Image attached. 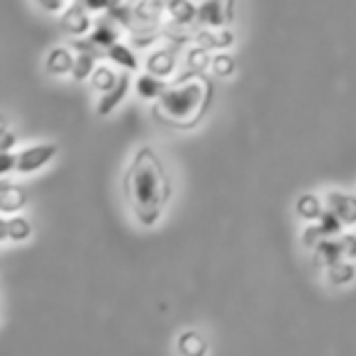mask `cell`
I'll list each match as a JSON object with an SVG mask.
<instances>
[{
    "label": "cell",
    "instance_id": "8",
    "mask_svg": "<svg viewBox=\"0 0 356 356\" xmlns=\"http://www.w3.org/2000/svg\"><path fill=\"white\" fill-rule=\"evenodd\" d=\"M129 88H132V79H129V74H120V81L118 86H115L110 93L100 95L98 103H95V115H100V118H108L110 113H115V108H120L122 105V100L127 98Z\"/></svg>",
    "mask_w": 356,
    "mask_h": 356
},
{
    "label": "cell",
    "instance_id": "13",
    "mask_svg": "<svg viewBox=\"0 0 356 356\" xmlns=\"http://www.w3.org/2000/svg\"><path fill=\"white\" fill-rule=\"evenodd\" d=\"M178 356H208L210 354V341L200 334L198 330H186L178 334L176 339Z\"/></svg>",
    "mask_w": 356,
    "mask_h": 356
},
{
    "label": "cell",
    "instance_id": "3",
    "mask_svg": "<svg viewBox=\"0 0 356 356\" xmlns=\"http://www.w3.org/2000/svg\"><path fill=\"white\" fill-rule=\"evenodd\" d=\"M59 147L54 142H44V144H32L25 147L17 154V173H35L42 171L47 163H51V159L56 156Z\"/></svg>",
    "mask_w": 356,
    "mask_h": 356
},
{
    "label": "cell",
    "instance_id": "1",
    "mask_svg": "<svg viewBox=\"0 0 356 356\" xmlns=\"http://www.w3.org/2000/svg\"><path fill=\"white\" fill-rule=\"evenodd\" d=\"M124 198L142 227H154L173 193L171 178L154 147H139L124 173Z\"/></svg>",
    "mask_w": 356,
    "mask_h": 356
},
{
    "label": "cell",
    "instance_id": "6",
    "mask_svg": "<svg viewBox=\"0 0 356 356\" xmlns=\"http://www.w3.org/2000/svg\"><path fill=\"white\" fill-rule=\"evenodd\" d=\"M327 210L337 215L346 227H356V195L344 193V191H330L325 195Z\"/></svg>",
    "mask_w": 356,
    "mask_h": 356
},
{
    "label": "cell",
    "instance_id": "19",
    "mask_svg": "<svg viewBox=\"0 0 356 356\" xmlns=\"http://www.w3.org/2000/svg\"><path fill=\"white\" fill-rule=\"evenodd\" d=\"M325 278H327V283H330V286H334V288L349 286V283H354V278H356L354 261H339V264H334V266H330L325 271Z\"/></svg>",
    "mask_w": 356,
    "mask_h": 356
},
{
    "label": "cell",
    "instance_id": "33",
    "mask_svg": "<svg viewBox=\"0 0 356 356\" xmlns=\"http://www.w3.org/2000/svg\"><path fill=\"white\" fill-rule=\"evenodd\" d=\"M79 3H83V0H79Z\"/></svg>",
    "mask_w": 356,
    "mask_h": 356
},
{
    "label": "cell",
    "instance_id": "18",
    "mask_svg": "<svg viewBox=\"0 0 356 356\" xmlns=\"http://www.w3.org/2000/svg\"><path fill=\"white\" fill-rule=\"evenodd\" d=\"M168 15L176 25H191L198 20V8L193 0H168Z\"/></svg>",
    "mask_w": 356,
    "mask_h": 356
},
{
    "label": "cell",
    "instance_id": "5",
    "mask_svg": "<svg viewBox=\"0 0 356 356\" xmlns=\"http://www.w3.org/2000/svg\"><path fill=\"white\" fill-rule=\"evenodd\" d=\"M61 30L66 35H71L74 40L83 35H90L93 32V20H90V10L83 6V3H74L69 6L64 13H61Z\"/></svg>",
    "mask_w": 356,
    "mask_h": 356
},
{
    "label": "cell",
    "instance_id": "16",
    "mask_svg": "<svg viewBox=\"0 0 356 356\" xmlns=\"http://www.w3.org/2000/svg\"><path fill=\"white\" fill-rule=\"evenodd\" d=\"M293 208H296L298 218L305 220L307 225H312V222H320V218L325 215L327 205L322 203L315 193H300L296 198V205H293Z\"/></svg>",
    "mask_w": 356,
    "mask_h": 356
},
{
    "label": "cell",
    "instance_id": "14",
    "mask_svg": "<svg viewBox=\"0 0 356 356\" xmlns=\"http://www.w3.org/2000/svg\"><path fill=\"white\" fill-rule=\"evenodd\" d=\"M74 66H76V56L69 47H54V49L47 54V61H44L47 74H51V76L74 74Z\"/></svg>",
    "mask_w": 356,
    "mask_h": 356
},
{
    "label": "cell",
    "instance_id": "20",
    "mask_svg": "<svg viewBox=\"0 0 356 356\" xmlns=\"http://www.w3.org/2000/svg\"><path fill=\"white\" fill-rule=\"evenodd\" d=\"M108 59L113 61L115 66H120V69H124V71H137L139 69V59H137V54H134L132 49H129L127 44H115V47H110L108 49Z\"/></svg>",
    "mask_w": 356,
    "mask_h": 356
},
{
    "label": "cell",
    "instance_id": "26",
    "mask_svg": "<svg viewBox=\"0 0 356 356\" xmlns=\"http://www.w3.org/2000/svg\"><path fill=\"white\" fill-rule=\"evenodd\" d=\"M320 242H325V234H322L320 225L317 222L305 225V229H302V247L310 249V252H315V249L320 247Z\"/></svg>",
    "mask_w": 356,
    "mask_h": 356
},
{
    "label": "cell",
    "instance_id": "30",
    "mask_svg": "<svg viewBox=\"0 0 356 356\" xmlns=\"http://www.w3.org/2000/svg\"><path fill=\"white\" fill-rule=\"evenodd\" d=\"M15 142H17V134L13 132V129H8V122H3V137H0V149H3V152H13Z\"/></svg>",
    "mask_w": 356,
    "mask_h": 356
},
{
    "label": "cell",
    "instance_id": "9",
    "mask_svg": "<svg viewBox=\"0 0 356 356\" xmlns=\"http://www.w3.org/2000/svg\"><path fill=\"white\" fill-rule=\"evenodd\" d=\"M176 51L168 49V47H161V49H154L152 54L147 56V61H144V66H147V74L156 76V79H163L166 81L168 76L176 71Z\"/></svg>",
    "mask_w": 356,
    "mask_h": 356
},
{
    "label": "cell",
    "instance_id": "11",
    "mask_svg": "<svg viewBox=\"0 0 356 356\" xmlns=\"http://www.w3.org/2000/svg\"><path fill=\"white\" fill-rule=\"evenodd\" d=\"M339 261H346L344 252H341L339 237L325 239V242H320V247L312 252V268H317V271H327V268L334 266V264H339Z\"/></svg>",
    "mask_w": 356,
    "mask_h": 356
},
{
    "label": "cell",
    "instance_id": "29",
    "mask_svg": "<svg viewBox=\"0 0 356 356\" xmlns=\"http://www.w3.org/2000/svg\"><path fill=\"white\" fill-rule=\"evenodd\" d=\"M35 3L44 13H51V15H56V13H64L66 10V0H35Z\"/></svg>",
    "mask_w": 356,
    "mask_h": 356
},
{
    "label": "cell",
    "instance_id": "21",
    "mask_svg": "<svg viewBox=\"0 0 356 356\" xmlns=\"http://www.w3.org/2000/svg\"><path fill=\"white\" fill-rule=\"evenodd\" d=\"M118 81H120V74H115V69H110V66H98L95 74L90 76V86H93V90H98L100 95L110 93V90L118 86Z\"/></svg>",
    "mask_w": 356,
    "mask_h": 356
},
{
    "label": "cell",
    "instance_id": "31",
    "mask_svg": "<svg viewBox=\"0 0 356 356\" xmlns=\"http://www.w3.org/2000/svg\"><path fill=\"white\" fill-rule=\"evenodd\" d=\"M118 0H83V6L88 8L90 13H105L115 6Z\"/></svg>",
    "mask_w": 356,
    "mask_h": 356
},
{
    "label": "cell",
    "instance_id": "2",
    "mask_svg": "<svg viewBox=\"0 0 356 356\" xmlns=\"http://www.w3.org/2000/svg\"><path fill=\"white\" fill-rule=\"evenodd\" d=\"M213 93V81L205 76L181 81L168 86L166 93L152 105V115L173 129H193L208 113Z\"/></svg>",
    "mask_w": 356,
    "mask_h": 356
},
{
    "label": "cell",
    "instance_id": "22",
    "mask_svg": "<svg viewBox=\"0 0 356 356\" xmlns=\"http://www.w3.org/2000/svg\"><path fill=\"white\" fill-rule=\"evenodd\" d=\"M95 59H98V54L95 51H81V54H76V66H74V79L76 81H86L90 79V76L95 74Z\"/></svg>",
    "mask_w": 356,
    "mask_h": 356
},
{
    "label": "cell",
    "instance_id": "4",
    "mask_svg": "<svg viewBox=\"0 0 356 356\" xmlns=\"http://www.w3.org/2000/svg\"><path fill=\"white\" fill-rule=\"evenodd\" d=\"M234 20V0H205L198 6V22L210 30H225Z\"/></svg>",
    "mask_w": 356,
    "mask_h": 356
},
{
    "label": "cell",
    "instance_id": "17",
    "mask_svg": "<svg viewBox=\"0 0 356 356\" xmlns=\"http://www.w3.org/2000/svg\"><path fill=\"white\" fill-rule=\"evenodd\" d=\"M166 81L163 79H156V76L152 74H142L137 81H134V90H137V95L142 100H149V103H156L159 98H161L163 93H166Z\"/></svg>",
    "mask_w": 356,
    "mask_h": 356
},
{
    "label": "cell",
    "instance_id": "24",
    "mask_svg": "<svg viewBox=\"0 0 356 356\" xmlns=\"http://www.w3.org/2000/svg\"><path fill=\"white\" fill-rule=\"evenodd\" d=\"M320 229H322V234H325V239H337V237H341L344 234V227L346 225L341 222L339 218H337L332 210H325V215L320 218Z\"/></svg>",
    "mask_w": 356,
    "mask_h": 356
},
{
    "label": "cell",
    "instance_id": "32",
    "mask_svg": "<svg viewBox=\"0 0 356 356\" xmlns=\"http://www.w3.org/2000/svg\"><path fill=\"white\" fill-rule=\"evenodd\" d=\"M193 3H205V0H193Z\"/></svg>",
    "mask_w": 356,
    "mask_h": 356
},
{
    "label": "cell",
    "instance_id": "27",
    "mask_svg": "<svg viewBox=\"0 0 356 356\" xmlns=\"http://www.w3.org/2000/svg\"><path fill=\"white\" fill-rule=\"evenodd\" d=\"M339 242H341L344 259H346V261H354V259H356V234L354 232H344L339 237Z\"/></svg>",
    "mask_w": 356,
    "mask_h": 356
},
{
    "label": "cell",
    "instance_id": "7",
    "mask_svg": "<svg viewBox=\"0 0 356 356\" xmlns=\"http://www.w3.org/2000/svg\"><path fill=\"white\" fill-rule=\"evenodd\" d=\"M35 227L25 215H3L0 220V237L3 242H27L32 237Z\"/></svg>",
    "mask_w": 356,
    "mask_h": 356
},
{
    "label": "cell",
    "instance_id": "10",
    "mask_svg": "<svg viewBox=\"0 0 356 356\" xmlns=\"http://www.w3.org/2000/svg\"><path fill=\"white\" fill-rule=\"evenodd\" d=\"M27 205V193L22 186L10 184L8 178L0 181V213L3 215H17Z\"/></svg>",
    "mask_w": 356,
    "mask_h": 356
},
{
    "label": "cell",
    "instance_id": "25",
    "mask_svg": "<svg viewBox=\"0 0 356 356\" xmlns=\"http://www.w3.org/2000/svg\"><path fill=\"white\" fill-rule=\"evenodd\" d=\"M210 69H213V74L220 76V79H227V76H232L234 69H237V61H234V56L227 54V51H218V54H213Z\"/></svg>",
    "mask_w": 356,
    "mask_h": 356
},
{
    "label": "cell",
    "instance_id": "15",
    "mask_svg": "<svg viewBox=\"0 0 356 356\" xmlns=\"http://www.w3.org/2000/svg\"><path fill=\"white\" fill-rule=\"evenodd\" d=\"M195 44L203 47V49H208V51H225L227 47L234 44V32L232 30H210V27H205V30H200L198 35H195Z\"/></svg>",
    "mask_w": 356,
    "mask_h": 356
},
{
    "label": "cell",
    "instance_id": "28",
    "mask_svg": "<svg viewBox=\"0 0 356 356\" xmlns=\"http://www.w3.org/2000/svg\"><path fill=\"white\" fill-rule=\"evenodd\" d=\"M13 171L17 173V154L3 152L0 154V173H3V178H6V176H10Z\"/></svg>",
    "mask_w": 356,
    "mask_h": 356
},
{
    "label": "cell",
    "instance_id": "23",
    "mask_svg": "<svg viewBox=\"0 0 356 356\" xmlns=\"http://www.w3.org/2000/svg\"><path fill=\"white\" fill-rule=\"evenodd\" d=\"M88 40L93 42L95 47H105V49H110V47L118 44V30H115L110 22H100V25L93 27V32H90Z\"/></svg>",
    "mask_w": 356,
    "mask_h": 356
},
{
    "label": "cell",
    "instance_id": "12",
    "mask_svg": "<svg viewBox=\"0 0 356 356\" xmlns=\"http://www.w3.org/2000/svg\"><path fill=\"white\" fill-rule=\"evenodd\" d=\"M210 54H213V51H208V49H203V47L195 44L193 49L186 54V69H184V74L176 79V83L203 76V71L210 69V64H213V56H210Z\"/></svg>",
    "mask_w": 356,
    "mask_h": 356
}]
</instances>
